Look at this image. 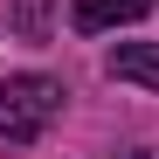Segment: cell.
Returning <instances> with one entry per match:
<instances>
[{"label":"cell","mask_w":159,"mask_h":159,"mask_svg":"<svg viewBox=\"0 0 159 159\" xmlns=\"http://www.w3.org/2000/svg\"><path fill=\"white\" fill-rule=\"evenodd\" d=\"M111 76H125L139 90H159V42H118L111 48Z\"/></svg>","instance_id":"obj_3"},{"label":"cell","mask_w":159,"mask_h":159,"mask_svg":"<svg viewBox=\"0 0 159 159\" xmlns=\"http://www.w3.org/2000/svg\"><path fill=\"white\" fill-rule=\"evenodd\" d=\"M159 7V0H76V28H83V35H104V28H125V21H145Z\"/></svg>","instance_id":"obj_2"},{"label":"cell","mask_w":159,"mask_h":159,"mask_svg":"<svg viewBox=\"0 0 159 159\" xmlns=\"http://www.w3.org/2000/svg\"><path fill=\"white\" fill-rule=\"evenodd\" d=\"M7 21H14L28 42H42V35H48V0H14V7H7Z\"/></svg>","instance_id":"obj_4"},{"label":"cell","mask_w":159,"mask_h":159,"mask_svg":"<svg viewBox=\"0 0 159 159\" xmlns=\"http://www.w3.org/2000/svg\"><path fill=\"white\" fill-rule=\"evenodd\" d=\"M62 111L56 76H7L0 83V145H35Z\"/></svg>","instance_id":"obj_1"}]
</instances>
